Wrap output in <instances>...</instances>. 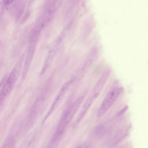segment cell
<instances>
[{"mask_svg":"<svg viewBox=\"0 0 148 148\" xmlns=\"http://www.w3.org/2000/svg\"><path fill=\"white\" fill-rule=\"evenodd\" d=\"M35 0H30V1H31V2H32V1H34Z\"/></svg>","mask_w":148,"mask_h":148,"instance_id":"12","label":"cell"},{"mask_svg":"<svg viewBox=\"0 0 148 148\" xmlns=\"http://www.w3.org/2000/svg\"><path fill=\"white\" fill-rule=\"evenodd\" d=\"M80 104V103L77 101L64 115L59 125L57 132L55 134L56 136L59 137L62 133L64 127L71 120Z\"/></svg>","mask_w":148,"mask_h":148,"instance_id":"3","label":"cell"},{"mask_svg":"<svg viewBox=\"0 0 148 148\" xmlns=\"http://www.w3.org/2000/svg\"><path fill=\"white\" fill-rule=\"evenodd\" d=\"M54 52L51 51H50L47 57V58L46 61L45 65L44 66L43 69L42 71V73H43L45 71L47 67L49 66L50 64L52 62V60L53 59L54 56Z\"/></svg>","mask_w":148,"mask_h":148,"instance_id":"8","label":"cell"},{"mask_svg":"<svg viewBox=\"0 0 148 148\" xmlns=\"http://www.w3.org/2000/svg\"><path fill=\"white\" fill-rule=\"evenodd\" d=\"M109 73H105L99 79L96 84L92 94V95L96 99L100 94L104 85L107 79Z\"/></svg>","mask_w":148,"mask_h":148,"instance_id":"5","label":"cell"},{"mask_svg":"<svg viewBox=\"0 0 148 148\" xmlns=\"http://www.w3.org/2000/svg\"><path fill=\"white\" fill-rule=\"evenodd\" d=\"M123 91V88L118 82L113 84L103 99L97 113V116H103L115 102Z\"/></svg>","mask_w":148,"mask_h":148,"instance_id":"2","label":"cell"},{"mask_svg":"<svg viewBox=\"0 0 148 148\" xmlns=\"http://www.w3.org/2000/svg\"><path fill=\"white\" fill-rule=\"evenodd\" d=\"M14 0H3V3L6 5H8L11 4Z\"/></svg>","mask_w":148,"mask_h":148,"instance_id":"10","label":"cell"},{"mask_svg":"<svg viewBox=\"0 0 148 148\" xmlns=\"http://www.w3.org/2000/svg\"><path fill=\"white\" fill-rule=\"evenodd\" d=\"M7 78L6 77H4L0 82V92Z\"/></svg>","mask_w":148,"mask_h":148,"instance_id":"11","label":"cell"},{"mask_svg":"<svg viewBox=\"0 0 148 148\" xmlns=\"http://www.w3.org/2000/svg\"><path fill=\"white\" fill-rule=\"evenodd\" d=\"M42 29L38 26L35 27L30 32L29 37L31 44H35L39 38Z\"/></svg>","mask_w":148,"mask_h":148,"instance_id":"6","label":"cell"},{"mask_svg":"<svg viewBox=\"0 0 148 148\" xmlns=\"http://www.w3.org/2000/svg\"><path fill=\"white\" fill-rule=\"evenodd\" d=\"M35 49V44H31L29 47L22 72L21 77L23 80L26 76L34 57Z\"/></svg>","mask_w":148,"mask_h":148,"instance_id":"4","label":"cell"},{"mask_svg":"<svg viewBox=\"0 0 148 148\" xmlns=\"http://www.w3.org/2000/svg\"><path fill=\"white\" fill-rule=\"evenodd\" d=\"M22 67L21 63L16 62L9 76L7 77L0 92V107L13 89L21 74Z\"/></svg>","mask_w":148,"mask_h":148,"instance_id":"1","label":"cell"},{"mask_svg":"<svg viewBox=\"0 0 148 148\" xmlns=\"http://www.w3.org/2000/svg\"><path fill=\"white\" fill-rule=\"evenodd\" d=\"M106 131V127L104 125L100 124L98 125L95 128L93 132L94 138L97 139H99L103 136Z\"/></svg>","mask_w":148,"mask_h":148,"instance_id":"7","label":"cell"},{"mask_svg":"<svg viewBox=\"0 0 148 148\" xmlns=\"http://www.w3.org/2000/svg\"><path fill=\"white\" fill-rule=\"evenodd\" d=\"M0 45H1V43H0Z\"/></svg>","mask_w":148,"mask_h":148,"instance_id":"13","label":"cell"},{"mask_svg":"<svg viewBox=\"0 0 148 148\" xmlns=\"http://www.w3.org/2000/svg\"><path fill=\"white\" fill-rule=\"evenodd\" d=\"M129 107L128 106L126 105L122 109L117 113V116H120L122 115L128 109Z\"/></svg>","mask_w":148,"mask_h":148,"instance_id":"9","label":"cell"}]
</instances>
